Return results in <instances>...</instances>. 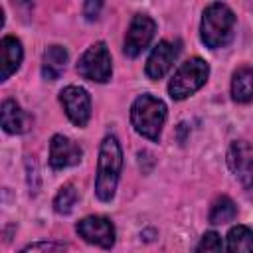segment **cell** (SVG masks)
I'll use <instances>...</instances> for the list:
<instances>
[{"mask_svg": "<svg viewBox=\"0 0 253 253\" xmlns=\"http://www.w3.org/2000/svg\"><path fill=\"white\" fill-rule=\"evenodd\" d=\"M123 170V150L117 136L107 134L99 148L97 158V176H95V196L101 202H111L119 184Z\"/></svg>", "mask_w": 253, "mask_h": 253, "instance_id": "cell-1", "label": "cell"}, {"mask_svg": "<svg viewBox=\"0 0 253 253\" xmlns=\"http://www.w3.org/2000/svg\"><path fill=\"white\" fill-rule=\"evenodd\" d=\"M20 253H65V245L55 241H38L24 247Z\"/></svg>", "mask_w": 253, "mask_h": 253, "instance_id": "cell-20", "label": "cell"}, {"mask_svg": "<svg viewBox=\"0 0 253 253\" xmlns=\"http://www.w3.org/2000/svg\"><path fill=\"white\" fill-rule=\"evenodd\" d=\"M22 57H24V49H22L20 40L14 38V36H4L2 42H0V61H2L0 81L10 79V75L18 71V67L22 63Z\"/></svg>", "mask_w": 253, "mask_h": 253, "instance_id": "cell-13", "label": "cell"}, {"mask_svg": "<svg viewBox=\"0 0 253 253\" xmlns=\"http://www.w3.org/2000/svg\"><path fill=\"white\" fill-rule=\"evenodd\" d=\"M101 8H103L101 2H87V4L83 6V14H85V18H87L89 22H93V20H97Z\"/></svg>", "mask_w": 253, "mask_h": 253, "instance_id": "cell-21", "label": "cell"}, {"mask_svg": "<svg viewBox=\"0 0 253 253\" xmlns=\"http://www.w3.org/2000/svg\"><path fill=\"white\" fill-rule=\"evenodd\" d=\"M59 103L67 115V119L75 126H85L91 119V97L87 89L79 85H67L59 93Z\"/></svg>", "mask_w": 253, "mask_h": 253, "instance_id": "cell-7", "label": "cell"}, {"mask_svg": "<svg viewBox=\"0 0 253 253\" xmlns=\"http://www.w3.org/2000/svg\"><path fill=\"white\" fill-rule=\"evenodd\" d=\"M237 215V206L235 202L229 198V196H219L213 204H211V210H210V223L213 225H221V223H229L233 221Z\"/></svg>", "mask_w": 253, "mask_h": 253, "instance_id": "cell-17", "label": "cell"}, {"mask_svg": "<svg viewBox=\"0 0 253 253\" xmlns=\"http://www.w3.org/2000/svg\"><path fill=\"white\" fill-rule=\"evenodd\" d=\"M231 97L235 103H251L253 101V67L243 65L231 75Z\"/></svg>", "mask_w": 253, "mask_h": 253, "instance_id": "cell-15", "label": "cell"}, {"mask_svg": "<svg viewBox=\"0 0 253 253\" xmlns=\"http://www.w3.org/2000/svg\"><path fill=\"white\" fill-rule=\"evenodd\" d=\"M0 121H2V128L10 134H24L32 128V123H34V119L14 99H4L2 101Z\"/></svg>", "mask_w": 253, "mask_h": 253, "instance_id": "cell-12", "label": "cell"}, {"mask_svg": "<svg viewBox=\"0 0 253 253\" xmlns=\"http://www.w3.org/2000/svg\"><path fill=\"white\" fill-rule=\"evenodd\" d=\"M221 237L217 231H206L196 247V253H221Z\"/></svg>", "mask_w": 253, "mask_h": 253, "instance_id": "cell-19", "label": "cell"}, {"mask_svg": "<svg viewBox=\"0 0 253 253\" xmlns=\"http://www.w3.org/2000/svg\"><path fill=\"white\" fill-rule=\"evenodd\" d=\"M67 49L63 45H49L43 51V59H42V75L47 81H55L59 79V75L65 71L67 65Z\"/></svg>", "mask_w": 253, "mask_h": 253, "instance_id": "cell-14", "label": "cell"}, {"mask_svg": "<svg viewBox=\"0 0 253 253\" xmlns=\"http://www.w3.org/2000/svg\"><path fill=\"white\" fill-rule=\"evenodd\" d=\"M210 77V65L202 57H190L186 59L172 75L168 83V95L174 101H182L190 95H194L198 89L206 85Z\"/></svg>", "mask_w": 253, "mask_h": 253, "instance_id": "cell-4", "label": "cell"}, {"mask_svg": "<svg viewBox=\"0 0 253 253\" xmlns=\"http://www.w3.org/2000/svg\"><path fill=\"white\" fill-rule=\"evenodd\" d=\"M166 115H168L166 103L150 93L136 97L130 107V123L134 126V130L140 136L154 140V142L160 140V132H162Z\"/></svg>", "mask_w": 253, "mask_h": 253, "instance_id": "cell-3", "label": "cell"}, {"mask_svg": "<svg viewBox=\"0 0 253 253\" xmlns=\"http://www.w3.org/2000/svg\"><path fill=\"white\" fill-rule=\"evenodd\" d=\"M156 32V22L146 14H134V18L128 24L123 51L126 57H138L152 42Z\"/></svg>", "mask_w": 253, "mask_h": 253, "instance_id": "cell-6", "label": "cell"}, {"mask_svg": "<svg viewBox=\"0 0 253 253\" xmlns=\"http://www.w3.org/2000/svg\"><path fill=\"white\" fill-rule=\"evenodd\" d=\"M235 36V14L223 2H211L206 6L202 24H200V38L210 49H219L231 43Z\"/></svg>", "mask_w": 253, "mask_h": 253, "instance_id": "cell-2", "label": "cell"}, {"mask_svg": "<svg viewBox=\"0 0 253 253\" xmlns=\"http://www.w3.org/2000/svg\"><path fill=\"white\" fill-rule=\"evenodd\" d=\"M180 45H182L180 40H174V42L172 40H160L146 59V67H144L146 75L150 79L164 77L168 73V69L174 65V61L178 59L180 49H182Z\"/></svg>", "mask_w": 253, "mask_h": 253, "instance_id": "cell-10", "label": "cell"}, {"mask_svg": "<svg viewBox=\"0 0 253 253\" xmlns=\"http://www.w3.org/2000/svg\"><path fill=\"white\" fill-rule=\"evenodd\" d=\"M77 73L93 83H107L113 75V59L105 42L91 43L77 59Z\"/></svg>", "mask_w": 253, "mask_h": 253, "instance_id": "cell-5", "label": "cell"}, {"mask_svg": "<svg viewBox=\"0 0 253 253\" xmlns=\"http://www.w3.org/2000/svg\"><path fill=\"white\" fill-rule=\"evenodd\" d=\"M75 231L79 237H83L87 243L111 249L115 245V225L105 215H87L81 221H77Z\"/></svg>", "mask_w": 253, "mask_h": 253, "instance_id": "cell-8", "label": "cell"}, {"mask_svg": "<svg viewBox=\"0 0 253 253\" xmlns=\"http://www.w3.org/2000/svg\"><path fill=\"white\" fill-rule=\"evenodd\" d=\"M227 253H253V229L235 225L227 233Z\"/></svg>", "mask_w": 253, "mask_h": 253, "instance_id": "cell-16", "label": "cell"}, {"mask_svg": "<svg viewBox=\"0 0 253 253\" xmlns=\"http://www.w3.org/2000/svg\"><path fill=\"white\" fill-rule=\"evenodd\" d=\"M83 158V148L63 134H53L49 142V166L55 170L79 164Z\"/></svg>", "mask_w": 253, "mask_h": 253, "instance_id": "cell-11", "label": "cell"}, {"mask_svg": "<svg viewBox=\"0 0 253 253\" xmlns=\"http://www.w3.org/2000/svg\"><path fill=\"white\" fill-rule=\"evenodd\" d=\"M77 200H79L77 188L69 182V184L61 186L59 192L55 194V198H53V210H55L57 213H61V215H67V213H71V210L75 208Z\"/></svg>", "mask_w": 253, "mask_h": 253, "instance_id": "cell-18", "label": "cell"}, {"mask_svg": "<svg viewBox=\"0 0 253 253\" xmlns=\"http://www.w3.org/2000/svg\"><path fill=\"white\" fill-rule=\"evenodd\" d=\"M227 166L243 188H253V144L233 140L227 150Z\"/></svg>", "mask_w": 253, "mask_h": 253, "instance_id": "cell-9", "label": "cell"}]
</instances>
